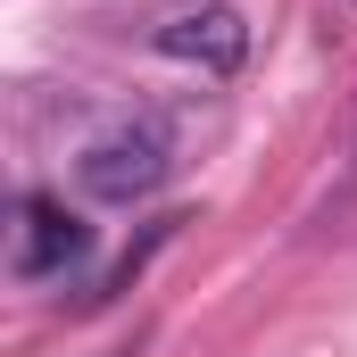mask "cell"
Here are the masks:
<instances>
[{"label": "cell", "instance_id": "obj_5", "mask_svg": "<svg viewBox=\"0 0 357 357\" xmlns=\"http://www.w3.org/2000/svg\"><path fill=\"white\" fill-rule=\"evenodd\" d=\"M108 357H133V349H108Z\"/></svg>", "mask_w": 357, "mask_h": 357}, {"label": "cell", "instance_id": "obj_4", "mask_svg": "<svg viewBox=\"0 0 357 357\" xmlns=\"http://www.w3.org/2000/svg\"><path fill=\"white\" fill-rule=\"evenodd\" d=\"M341 199H357V158H349V183H341Z\"/></svg>", "mask_w": 357, "mask_h": 357}, {"label": "cell", "instance_id": "obj_3", "mask_svg": "<svg viewBox=\"0 0 357 357\" xmlns=\"http://www.w3.org/2000/svg\"><path fill=\"white\" fill-rule=\"evenodd\" d=\"M158 50L183 59V67H199V75H233V67L250 59V25H241V8H225V0H191V8H175V17L158 25Z\"/></svg>", "mask_w": 357, "mask_h": 357}, {"label": "cell", "instance_id": "obj_1", "mask_svg": "<svg viewBox=\"0 0 357 357\" xmlns=\"http://www.w3.org/2000/svg\"><path fill=\"white\" fill-rule=\"evenodd\" d=\"M167 175H175V142L150 116H125V125L91 133L84 158H75V183H84V199H100V208H133V199H150Z\"/></svg>", "mask_w": 357, "mask_h": 357}, {"label": "cell", "instance_id": "obj_2", "mask_svg": "<svg viewBox=\"0 0 357 357\" xmlns=\"http://www.w3.org/2000/svg\"><path fill=\"white\" fill-rule=\"evenodd\" d=\"M91 250V225L67 216L50 191H25L17 199V225H8V274L17 282H42V274H67Z\"/></svg>", "mask_w": 357, "mask_h": 357}]
</instances>
